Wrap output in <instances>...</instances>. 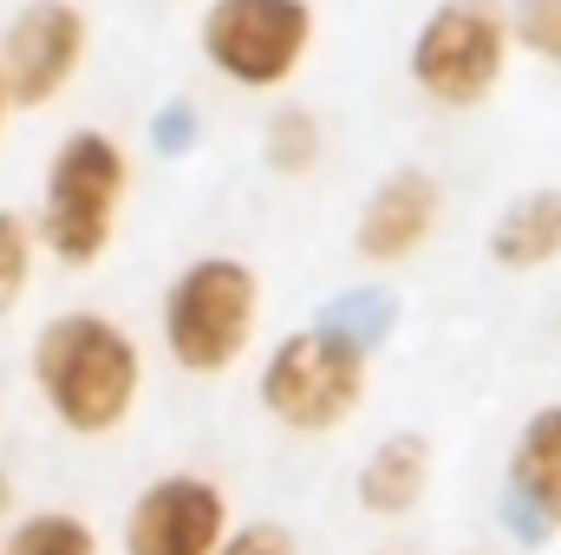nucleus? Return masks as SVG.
Wrapping results in <instances>:
<instances>
[{
    "label": "nucleus",
    "mask_w": 561,
    "mask_h": 555,
    "mask_svg": "<svg viewBox=\"0 0 561 555\" xmlns=\"http://www.w3.org/2000/svg\"><path fill=\"white\" fill-rule=\"evenodd\" d=\"M510 20L496 0H437L412 33V86L444 112H477L510 72Z\"/></svg>",
    "instance_id": "obj_3"
},
{
    "label": "nucleus",
    "mask_w": 561,
    "mask_h": 555,
    "mask_svg": "<svg viewBox=\"0 0 561 555\" xmlns=\"http://www.w3.org/2000/svg\"><path fill=\"white\" fill-rule=\"evenodd\" d=\"M262 157L275 170H287V177L313 170V157H320V118L307 105H280L275 118L262 125Z\"/></svg>",
    "instance_id": "obj_14"
},
{
    "label": "nucleus",
    "mask_w": 561,
    "mask_h": 555,
    "mask_svg": "<svg viewBox=\"0 0 561 555\" xmlns=\"http://www.w3.org/2000/svg\"><path fill=\"white\" fill-rule=\"evenodd\" d=\"M7 555H99V536H92L85 517L39 510V517H26V523L7 536Z\"/></svg>",
    "instance_id": "obj_13"
},
{
    "label": "nucleus",
    "mask_w": 561,
    "mask_h": 555,
    "mask_svg": "<svg viewBox=\"0 0 561 555\" xmlns=\"http://www.w3.org/2000/svg\"><path fill=\"white\" fill-rule=\"evenodd\" d=\"M255 314H262V281L236 256H203L163 294V347L176 353L183 373L203 380L229 373L255 340Z\"/></svg>",
    "instance_id": "obj_4"
},
{
    "label": "nucleus",
    "mask_w": 561,
    "mask_h": 555,
    "mask_svg": "<svg viewBox=\"0 0 561 555\" xmlns=\"http://www.w3.org/2000/svg\"><path fill=\"white\" fill-rule=\"evenodd\" d=\"M216 555H294V543L280 536L275 523H255V530H236V536H222Z\"/></svg>",
    "instance_id": "obj_17"
},
{
    "label": "nucleus",
    "mask_w": 561,
    "mask_h": 555,
    "mask_svg": "<svg viewBox=\"0 0 561 555\" xmlns=\"http://www.w3.org/2000/svg\"><path fill=\"white\" fill-rule=\"evenodd\" d=\"M33 380L46 406L59 412V424H72L79 438H105L138 406L144 360L138 340L112 327L105 314H59L33 340Z\"/></svg>",
    "instance_id": "obj_1"
},
{
    "label": "nucleus",
    "mask_w": 561,
    "mask_h": 555,
    "mask_svg": "<svg viewBox=\"0 0 561 555\" xmlns=\"http://www.w3.org/2000/svg\"><path fill=\"white\" fill-rule=\"evenodd\" d=\"M26 281H33V229L13 209H0V314L20 307Z\"/></svg>",
    "instance_id": "obj_16"
},
{
    "label": "nucleus",
    "mask_w": 561,
    "mask_h": 555,
    "mask_svg": "<svg viewBox=\"0 0 561 555\" xmlns=\"http://www.w3.org/2000/svg\"><path fill=\"white\" fill-rule=\"evenodd\" d=\"M424 484H431V444H424L419 431H399V438H386V444L366 457V471H359V503H366L373 517H405V510H419Z\"/></svg>",
    "instance_id": "obj_12"
},
{
    "label": "nucleus",
    "mask_w": 561,
    "mask_h": 555,
    "mask_svg": "<svg viewBox=\"0 0 561 555\" xmlns=\"http://www.w3.org/2000/svg\"><path fill=\"white\" fill-rule=\"evenodd\" d=\"M7 112H13V105H7V86H0V132H7Z\"/></svg>",
    "instance_id": "obj_18"
},
{
    "label": "nucleus",
    "mask_w": 561,
    "mask_h": 555,
    "mask_svg": "<svg viewBox=\"0 0 561 555\" xmlns=\"http://www.w3.org/2000/svg\"><path fill=\"white\" fill-rule=\"evenodd\" d=\"M92 26L72 0H26L0 33V86L13 112H46L85 66Z\"/></svg>",
    "instance_id": "obj_7"
},
{
    "label": "nucleus",
    "mask_w": 561,
    "mask_h": 555,
    "mask_svg": "<svg viewBox=\"0 0 561 555\" xmlns=\"http://www.w3.org/2000/svg\"><path fill=\"white\" fill-rule=\"evenodd\" d=\"M131 196V157L125 144L105 132H72L53 150L46 170V196H39V236L66 269H92L112 236H118V209Z\"/></svg>",
    "instance_id": "obj_2"
},
{
    "label": "nucleus",
    "mask_w": 561,
    "mask_h": 555,
    "mask_svg": "<svg viewBox=\"0 0 561 555\" xmlns=\"http://www.w3.org/2000/svg\"><path fill=\"white\" fill-rule=\"evenodd\" d=\"M510 497L529 510V536H549L561 530V406H542V412L523 424L516 451H510Z\"/></svg>",
    "instance_id": "obj_10"
},
{
    "label": "nucleus",
    "mask_w": 561,
    "mask_h": 555,
    "mask_svg": "<svg viewBox=\"0 0 561 555\" xmlns=\"http://www.w3.org/2000/svg\"><path fill=\"white\" fill-rule=\"evenodd\" d=\"M359 399H366V347L340 320L287 333L262 366V406L287 431H333L359 412Z\"/></svg>",
    "instance_id": "obj_5"
},
{
    "label": "nucleus",
    "mask_w": 561,
    "mask_h": 555,
    "mask_svg": "<svg viewBox=\"0 0 561 555\" xmlns=\"http://www.w3.org/2000/svg\"><path fill=\"white\" fill-rule=\"evenodd\" d=\"M437 209H444L437 177H424V170H392V177L366 196L359 229H353V249H359L373 269H392V262H405V256L424 249V236L437 229Z\"/></svg>",
    "instance_id": "obj_9"
},
{
    "label": "nucleus",
    "mask_w": 561,
    "mask_h": 555,
    "mask_svg": "<svg viewBox=\"0 0 561 555\" xmlns=\"http://www.w3.org/2000/svg\"><path fill=\"white\" fill-rule=\"evenodd\" d=\"M490 256L510 269V275H529V269H549L561 256V190H529L516 196L496 229H490Z\"/></svg>",
    "instance_id": "obj_11"
},
{
    "label": "nucleus",
    "mask_w": 561,
    "mask_h": 555,
    "mask_svg": "<svg viewBox=\"0 0 561 555\" xmlns=\"http://www.w3.org/2000/svg\"><path fill=\"white\" fill-rule=\"evenodd\" d=\"M203 59L249 92H275L300 72L313 46V7L307 0H209L203 26Z\"/></svg>",
    "instance_id": "obj_6"
},
{
    "label": "nucleus",
    "mask_w": 561,
    "mask_h": 555,
    "mask_svg": "<svg viewBox=\"0 0 561 555\" xmlns=\"http://www.w3.org/2000/svg\"><path fill=\"white\" fill-rule=\"evenodd\" d=\"M510 39L561 72V0H510Z\"/></svg>",
    "instance_id": "obj_15"
},
{
    "label": "nucleus",
    "mask_w": 561,
    "mask_h": 555,
    "mask_svg": "<svg viewBox=\"0 0 561 555\" xmlns=\"http://www.w3.org/2000/svg\"><path fill=\"white\" fill-rule=\"evenodd\" d=\"M229 536V503L203 477H163L131 510V555H216Z\"/></svg>",
    "instance_id": "obj_8"
}]
</instances>
